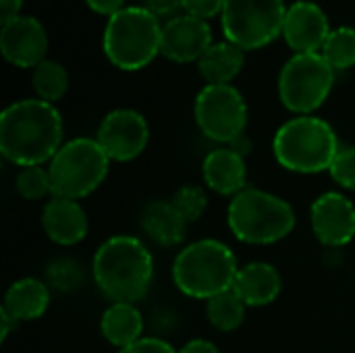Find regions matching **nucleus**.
<instances>
[{
	"label": "nucleus",
	"instance_id": "obj_15",
	"mask_svg": "<svg viewBox=\"0 0 355 353\" xmlns=\"http://www.w3.org/2000/svg\"><path fill=\"white\" fill-rule=\"evenodd\" d=\"M212 44L210 25L191 15H179L162 25L160 54L173 62H198Z\"/></svg>",
	"mask_w": 355,
	"mask_h": 353
},
{
	"label": "nucleus",
	"instance_id": "obj_6",
	"mask_svg": "<svg viewBox=\"0 0 355 353\" xmlns=\"http://www.w3.org/2000/svg\"><path fill=\"white\" fill-rule=\"evenodd\" d=\"M102 46L116 69L139 71L160 54L162 25L144 6H125L108 17Z\"/></svg>",
	"mask_w": 355,
	"mask_h": 353
},
{
	"label": "nucleus",
	"instance_id": "obj_21",
	"mask_svg": "<svg viewBox=\"0 0 355 353\" xmlns=\"http://www.w3.org/2000/svg\"><path fill=\"white\" fill-rule=\"evenodd\" d=\"M144 316L135 304H110L100 318V333L116 350H125L144 337Z\"/></svg>",
	"mask_w": 355,
	"mask_h": 353
},
{
	"label": "nucleus",
	"instance_id": "obj_3",
	"mask_svg": "<svg viewBox=\"0 0 355 353\" xmlns=\"http://www.w3.org/2000/svg\"><path fill=\"white\" fill-rule=\"evenodd\" d=\"M239 264L233 250L218 239H198L185 246L173 260V283L191 300L208 302L233 289Z\"/></svg>",
	"mask_w": 355,
	"mask_h": 353
},
{
	"label": "nucleus",
	"instance_id": "obj_11",
	"mask_svg": "<svg viewBox=\"0 0 355 353\" xmlns=\"http://www.w3.org/2000/svg\"><path fill=\"white\" fill-rule=\"evenodd\" d=\"M96 139L110 162H131L146 152L150 144V125L141 112L116 108L102 119Z\"/></svg>",
	"mask_w": 355,
	"mask_h": 353
},
{
	"label": "nucleus",
	"instance_id": "obj_26",
	"mask_svg": "<svg viewBox=\"0 0 355 353\" xmlns=\"http://www.w3.org/2000/svg\"><path fill=\"white\" fill-rule=\"evenodd\" d=\"M44 281L54 291L73 293V291H77L83 285L85 273H83V266L77 260H73V258H54L46 266Z\"/></svg>",
	"mask_w": 355,
	"mask_h": 353
},
{
	"label": "nucleus",
	"instance_id": "obj_9",
	"mask_svg": "<svg viewBox=\"0 0 355 353\" xmlns=\"http://www.w3.org/2000/svg\"><path fill=\"white\" fill-rule=\"evenodd\" d=\"M223 31L227 42L241 50H258L272 44L287 17L285 0H225Z\"/></svg>",
	"mask_w": 355,
	"mask_h": 353
},
{
	"label": "nucleus",
	"instance_id": "obj_31",
	"mask_svg": "<svg viewBox=\"0 0 355 353\" xmlns=\"http://www.w3.org/2000/svg\"><path fill=\"white\" fill-rule=\"evenodd\" d=\"M141 6L150 10L158 21H171L181 15L183 0H141Z\"/></svg>",
	"mask_w": 355,
	"mask_h": 353
},
{
	"label": "nucleus",
	"instance_id": "obj_8",
	"mask_svg": "<svg viewBox=\"0 0 355 353\" xmlns=\"http://www.w3.org/2000/svg\"><path fill=\"white\" fill-rule=\"evenodd\" d=\"M335 85V69L316 54H293L279 75V98L295 117L312 114L331 96Z\"/></svg>",
	"mask_w": 355,
	"mask_h": 353
},
{
	"label": "nucleus",
	"instance_id": "obj_17",
	"mask_svg": "<svg viewBox=\"0 0 355 353\" xmlns=\"http://www.w3.org/2000/svg\"><path fill=\"white\" fill-rule=\"evenodd\" d=\"M202 177L210 191L225 198H235L248 187L245 158L229 146L214 148L202 162Z\"/></svg>",
	"mask_w": 355,
	"mask_h": 353
},
{
	"label": "nucleus",
	"instance_id": "obj_2",
	"mask_svg": "<svg viewBox=\"0 0 355 353\" xmlns=\"http://www.w3.org/2000/svg\"><path fill=\"white\" fill-rule=\"evenodd\" d=\"M92 279L110 304L141 302L154 281V256L135 235H112L92 258Z\"/></svg>",
	"mask_w": 355,
	"mask_h": 353
},
{
	"label": "nucleus",
	"instance_id": "obj_19",
	"mask_svg": "<svg viewBox=\"0 0 355 353\" xmlns=\"http://www.w3.org/2000/svg\"><path fill=\"white\" fill-rule=\"evenodd\" d=\"M50 300H52V289L44 279L23 277L12 285H8L0 310L6 312L10 318H15L19 325L31 322L48 312Z\"/></svg>",
	"mask_w": 355,
	"mask_h": 353
},
{
	"label": "nucleus",
	"instance_id": "obj_18",
	"mask_svg": "<svg viewBox=\"0 0 355 353\" xmlns=\"http://www.w3.org/2000/svg\"><path fill=\"white\" fill-rule=\"evenodd\" d=\"M233 291L243 300L248 308H266L281 295L283 277L279 268L270 262L256 260L245 266H239Z\"/></svg>",
	"mask_w": 355,
	"mask_h": 353
},
{
	"label": "nucleus",
	"instance_id": "obj_36",
	"mask_svg": "<svg viewBox=\"0 0 355 353\" xmlns=\"http://www.w3.org/2000/svg\"><path fill=\"white\" fill-rule=\"evenodd\" d=\"M0 322H2V331H0V341L4 343V341H6V339L10 337V333L19 329V322H17L15 318H10V316H8L6 312H2V310H0Z\"/></svg>",
	"mask_w": 355,
	"mask_h": 353
},
{
	"label": "nucleus",
	"instance_id": "obj_28",
	"mask_svg": "<svg viewBox=\"0 0 355 353\" xmlns=\"http://www.w3.org/2000/svg\"><path fill=\"white\" fill-rule=\"evenodd\" d=\"M175 210L191 225V223H198L206 210H208V196H206V189L200 187V185H193V183H187V185H181L173 198L168 200Z\"/></svg>",
	"mask_w": 355,
	"mask_h": 353
},
{
	"label": "nucleus",
	"instance_id": "obj_22",
	"mask_svg": "<svg viewBox=\"0 0 355 353\" xmlns=\"http://www.w3.org/2000/svg\"><path fill=\"white\" fill-rule=\"evenodd\" d=\"M245 64V50L231 42H216L198 60L200 75L206 85H231V81L241 73Z\"/></svg>",
	"mask_w": 355,
	"mask_h": 353
},
{
	"label": "nucleus",
	"instance_id": "obj_14",
	"mask_svg": "<svg viewBox=\"0 0 355 353\" xmlns=\"http://www.w3.org/2000/svg\"><path fill=\"white\" fill-rule=\"evenodd\" d=\"M331 31L327 15L316 2L300 0L287 8L283 37L295 54L322 52Z\"/></svg>",
	"mask_w": 355,
	"mask_h": 353
},
{
	"label": "nucleus",
	"instance_id": "obj_29",
	"mask_svg": "<svg viewBox=\"0 0 355 353\" xmlns=\"http://www.w3.org/2000/svg\"><path fill=\"white\" fill-rule=\"evenodd\" d=\"M329 175L341 189L355 191V146H341Z\"/></svg>",
	"mask_w": 355,
	"mask_h": 353
},
{
	"label": "nucleus",
	"instance_id": "obj_30",
	"mask_svg": "<svg viewBox=\"0 0 355 353\" xmlns=\"http://www.w3.org/2000/svg\"><path fill=\"white\" fill-rule=\"evenodd\" d=\"M223 8H225V0H183L185 15H191L202 21L223 15Z\"/></svg>",
	"mask_w": 355,
	"mask_h": 353
},
{
	"label": "nucleus",
	"instance_id": "obj_32",
	"mask_svg": "<svg viewBox=\"0 0 355 353\" xmlns=\"http://www.w3.org/2000/svg\"><path fill=\"white\" fill-rule=\"evenodd\" d=\"M179 350H175L166 339L162 337H141L139 341H135L133 345L119 350L116 353H177Z\"/></svg>",
	"mask_w": 355,
	"mask_h": 353
},
{
	"label": "nucleus",
	"instance_id": "obj_13",
	"mask_svg": "<svg viewBox=\"0 0 355 353\" xmlns=\"http://www.w3.org/2000/svg\"><path fill=\"white\" fill-rule=\"evenodd\" d=\"M2 56L19 69H35L46 60L48 33L44 25L33 17H17L0 29Z\"/></svg>",
	"mask_w": 355,
	"mask_h": 353
},
{
	"label": "nucleus",
	"instance_id": "obj_24",
	"mask_svg": "<svg viewBox=\"0 0 355 353\" xmlns=\"http://www.w3.org/2000/svg\"><path fill=\"white\" fill-rule=\"evenodd\" d=\"M31 87L44 102H58L69 92V71L58 60L46 58L31 73Z\"/></svg>",
	"mask_w": 355,
	"mask_h": 353
},
{
	"label": "nucleus",
	"instance_id": "obj_4",
	"mask_svg": "<svg viewBox=\"0 0 355 353\" xmlns=\"http://www.w3.org/2000/svg\"><path fill=\"white\" fill-rule=\"evenodd\" d=\"M341 144L331 123L314 114L293 117L283 123L272 139V154L289 173L318 175L329 173Z\"/></svg>",
	"mask_w": 355,
	"mask_h": 353
},
{
	"label": "nucleus",
	"instance_id": "obj_5",
	"mask_svg": "<svg viewBox=\"0 0 355 353\" xmlns=\"http://www.w3.org/2000/svg\"><path fill=\"white\" fill-rule=\"evenodd\" d=\"M295 223V210L285 198L258 187H245L227 206L229 231L248 246L279 243L291 235Z\"/></svg>",
	"mask_w": 355,
	"mask_h": 353
},
{
	"label": "nucleus",
	"instance_id": "obj_35",
	"mask_svg": "<svg viewBox=\"0 0 355 353\" xmlns=\"http://www.w3.org/2000/svg\"><path fill=\"white\" fill-rule=\"evenodd\" d=\"M21 6H23V0H0V21L2 25L21 17Z\"/></svg>",
	"mask_w": 355,
	"mask_h": 353
},
{
	"label": "nucleus",
	"instance_id": "obj_27",
	"mask_svg": "<svg viewBox=\"0 0 355 353\" xmlns=\"http://www.w3.org/2000/svg\"><path fill=\"white\" fill-rule=\"evenodd\" d=\"M15 189L23 200L37 202L52 198V183L48 166H23L15 177Z\"/></svg>",
	"mask_w": 355,
	"mask_h": 353
},
{
	"label": "nucleus",
	"instance_id": "obj_1",
	"mask_svg": "<svg viewBox=\"0 0 355 353\" xmlns=\"http://www.w3.org/2000/svg\"><path fill=\"white\" fill-rule=\"evenodd\" d=\"M64 125L58 108L40 98L8 104L0 114V154L15 166H46L60 150Z\"/></svg>",
	"mask_w": 355,
	"mask_h": 353
},
{
	"label": "nucleus",
	"instance_id": "obj_23",
	"mask_svg": "<svg viewBox=\"0 0 355 353\" xmlns=\"http://www.w3.org/2000/svg\"><path fill=\"white\" fill-rule=\"evenodd\" d=\"M245 314H248V306L233 289L223 291L206 302V318L210 327L220 333L237 331L243 325Z\"/></svg>",
	"mask_w": 355,
	"mask_h": 353
},
{
	"label": "nucleus",
	"instance_id": "obj_33",
	"mask_svg": "<svg viewBox=\"0 0 355 353\" xmlns=\"http://www.w3.org/2000/svg\"><path fill=\"white\" fill-rule=\"evenodd\" d=\"M85 4L94 10V12H98V15H106V17H112V15H116L119 10H123L125 6V0H85Z\"/></svg>",
	"mask_w": 355,
	"mask_h": 353
},
{
	"label": "nucleus",
	"instance_id": "obj_16",
	"mask_svg": "<svg viewBox=\"0 0 355 353\" xmlns=\"http://www.w3.org/2000/svg\"><path fill=\"white\" fill-rule=\"evenodd\" d=\"M42 229L52 243L73 248L87 237L89 218L77 200L52 196L42 208Z\"/></svg>",
	"mask_w": 355,
	"mask_h": 353
},
{
	"label": "nucleus",
	"instance_id": "obj_25",
	"mask_svg": "<svg viewBox=\"0 0 355 353\" xmlns=\"http://www.w3.org/2000/svg\"><path fill=\"white\" fill-rule=\"evenodd\" d=\"M324 60L335 69V71H345L355 67V29L341 25L331 31L322 52Z\"/></svg>",
	"mask_w": 355,
	"mask_h": 353
},
{
	"label": "nucleus",
	"instance_id": "obj_20",
	"mask_svg": "<svg viewBox=\"0 0 355 353\" xmlns=\"http://www.w3.org/2000/svg\"><path fill=\"white\" fill-rule=\"evenodd\" d=\"M139 227L144 235L158 248H177L183 243L189 223L175 210L171 202L156 200L144 206Z\"/></svg>",
	"mask_w": 355,
	"mask_h": 353
},
{
	"label": "nucleus",
	"instance_id": "obj_7",
	"mask_svg": "<svg viewBox=\"0 0 355 353\" xmlns=\"http://www.w3.org/2000/svg\"><path fill=\"white\" fill-rule=\"evenodd\" d=\"M46 166L50 173L52 196L79 202L106 181L110 158L96 137H73L60 146Z\"/></svg>",
	"mask_w": 355,
	"mask_h": 353
},
{
	"label": "nucleus",
	"instance_id": "obj_37",
	"mask_svg": "<svg viewBox=\"0 0 355 353\" xmlns=\"http://www.w3.org/2000/svg\"><path fill=\"white\" fill-rule=\"evenodd\" d=\"M229 148H231V150H235L237 154H241V156L245 158L248 154H252V139L243 133V135H241V137H237L233 144H229Z\"/></svg>",
	"mask_w": 355,
	"mask_h": 353
},
{
	"label": "nucleus",
	"instance_id": "obj_34",
	"mask_svg": "<svg viewBox=\"0 0 355 353\" xmlns=\"http://www.w3.org/2000/svg\"><path fill=\"white\" fill-rule=\"evenodd\" d=\"M177 353H220V350L208 339H191Z\"/></svg>",
	"mask_w": 355,
	"mask_h": 353
},
{
	"label": "nucleus",
	"instance_id": "obj_10",
	"mask_svg": "<svg viewBox=\"0 0 355 353\" xmlns=\"http://www.w3.org/2000/svg\"><path fill=\"white\" fill-rule=\"evenodd\" d=\"M193 119L204 137L229 146L245 133L248 104L233 85H204L193 102Z\"/></svg>",
	"mask_w": 355,
	"mask_h": 353
},
{
	"label": "nucleus",
	"instance_id": "obj_12",
	"mask_svg": "<svg viewBox=\"0 0 355 353\" xmlns=\"http://www.w3.org/2000/svg\"><path fill=\"white\" fill-rule=\"evenodd\" d=\"M314 237L329 250H341L355 239V206L341 191H327L310 206Z\"/></svg>",
	"mask_w": 355,
	"mask_h": 353
}]
</instances>
